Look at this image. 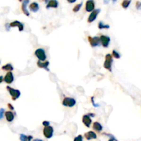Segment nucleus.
Segmentation results:
<instances>
[{
	"label": "nucleus",
	"mask_w": 141,
	"mask_h": 141,
	"mask_svg": "<svg viewBox=\"0 0 141 141\" xmlns=\"http://www.w3.org/2000/svg\"><path fill=\"white\" fill-rule=\"evenodd\" d=\"M20 141H31L32 139V136H26L25 134H20Z\"/></svg>",
	"instance_id": "nucleus-19"
},
{
	"label": "nucleus",
	"mask_w": 141,
	"mask_h": 141,
	"mask_svg": "<svg viewBox=\"0 0 141 141\" xmlns=\"http://www.w3.org/2000/svg\"><path fill=\"white\" fill-rule=\"evenodd\" d=\"M94 96H92V98H91V101L92 103V105H93V106L95 107H99V105L98 104H96L95 103H94Z\"/></svg>",
	"instance_id": "nucleus-28"
},
{
	"label": "nucleus",
	"mask_w": 141,
	"mask_h": 141,
	"mask_svg": "<svg viewBox=\"0 0 141 141\" xmlns=\"http://www.w3.org/2000/svg\"><path fill=\"white\" fill-rule=\"evenodd\" d=\"M112 56H113L114 58L117 59H120V55L118 52L116 50H114L112 51Z\"/></svg>",
	"instance_id": "nucleus-25"
},
{
	"label": "nucleus",
	"mask_w": 141,
	"mask_h": 141,
	"mask_svg": "<svg viewBox=\"0 0 141 141\" xmlns=\"http://www.w3.org/2000/svg\"><path fill=\"white\" fill-rule=\"evenodd\" d=\"M43 135L46 138H51L53 136L54 133V129L52 126L49 125L47 127H45L43 129Z\"/></svg>",
	"instance_id": "nucleus-5"
},
{
	"label": "nucleus",
	"mask_w": 141,
	"mask_h": 141,
	"mask_svg": "<svg viewBox=\"0 0 141 141\" xmlns=\"http://www.w3.org/2000/svg\"><path fill=\"white\" fill-rule=\"evenodd\" d=\"M84 136L87 141H90V140H92V139H96V138H97L96 134L92 131H90V132L85 133L84 134Z\"/></svg>",
	"instance_id": "nucleus-14"
},
{
	"label": "nucleus",
	"mask_w": 141,
	"mask_h": 141,
	"mask_svg": "<svg viewBox=\"0 0 141 141\" xmlns=\"http://www.w3.org/2000/svg\"><path fill=\"white\" fill-rule=\"evenodd\" d=\"M100 12H101V9L94 10L91 13V14L90 15V16H89L88 19H87V22H88V23H92V22H93L94 20L96 19V17L99 14Z\"/></svg>",
	"instance_id": "nucleus-7"
},
{
	"label": "nucleus",
	"mask_w": 141,
	"mask_h": 141,
	"mask_svg": "<svg viewBox=\"0 0 141 141\" xmlns=\"http://www.w3.org/2000/svg\"><path fill=\"white\" fill-rule=\"evenodd\" d=\"M98 28H99L100 30H101V29H109V28H110V26H109V25L104 24L102 21H100V22L98 23Z\"/></svg>",
	"instance_id": "nucleus-22"
},
{
	"label": "nucleus",
	"mask_w": 141,
	"mask_h": 141,
	"mask_svg": "<svg viewBox=\"0 0 141 141\" xmlns=\"http://www.w3.org/2000/svg\"><path fill=\"white\" fill-rule=\"evenodd\" d=\"M74 141H83V136L82 135H78V136L74 138Z\"/></svg>",
	"instance_id": "nucleus-26"
},
{
	"label": "nucleus",
	"mask_w": 141,
	"mask_h": 141,
	"mask_svg": "<svg viewBox=\"0 0 141 141\" xmlns=\"http://www.w3.org/2000/svg\"><path fill=\"white\" fill-rule=\"evenodd\" d=\"M50 64V62L48 61H38L37 62V65L38 67L40 68H43L45 69L46 70H47V72H50V69L48 68V65Z\"/></svg>",
	"instance_id": "nucleus-12"
},
{
	"label": "nucleus",
	"mask_w": 141,
	"mask_h": 141,
	"mask_svg": "<svg viewBox=\"0 0 141 141\" xmlns=\"http://www.w3.org/2000/svg\"><path fill=\"white\" fill-rule=\"evenodd\" d=\"M88 40H89V42L92 47H94L100 46L101 41H100V38L98 37H88Z\"/></svg>",
	"instance_id": "nucleus-6"
},
{
	"label": "nucleus",
	"mask_w": 141,
	"mask_h": 141,
	"mask_svg": "<svg viewBox=\"0 0 141 141\" xmlns=\"http://www.w3.org/2000/svg\"><path fill=\"white\" fill-rule=\"evenodd\" d=\"M131 4V1L130 0H129V1H123V2H122V4H121V6H122V7L123 8H127L129 7V4Z\"/></svg>",
	"instance_id": "nucleus-23"
},
{
	"label": "nucleus",
	"mask_w": 141,
	"mask_h": 141,
	"mask_svg": "<svg viewBox=\"0 0 141 141\" xmlns=\"http://www.w3.org/2000/svg\"><path fill=\"white\" fill-rule=\"evenodd\" d=\"M33 141H43V140H41V139H38V138H37V139L33 140Z\"/></svg>",
	"instance_id": "nucleus-35"
},
{
	"label": "nucleus",
	"mask_w": 141,
	"mask_h": 141,
	"mask_svg": "<svg viewBox=\"0 0 141 141\" xmlns=\"http://www.w3.org/2000/svg\"><path fill=\"white\" fill-rule=\"evenodd\" d=\"M42 124H43V125L44 126V127H47V126L50 125V122H48V121H43Z\"/></svg>",
	"instance_id": "nucleus-30"
},
{
	"label": "nucleus",
	"mask_w": 141,
	"mask_h": 141,
	"mask_svg": "<svg viewBox=\"0 0 141 141\" xmlns=\"http://www.w3.org/2000/svg\"><path fill=\"white\" fill-rule=\"evenodd\" d=\"M8 108L10 109V110H14V107H13V106L10 104V103H8Z\"/></svg>",
	"instance_id": "nucleus-31"
},
{
	"label": "nucleus",
	"mask_w": 141,
	"mask_h": 141,
	"mask_svg": "<svg viewBox=\"0 0 141 141\" xmlns=\"http://www.w3.org/2000/svg\"><path fill=\"white\" fill-rule=\"evenodd\" d=\"M59 6V2L56 0H51L48 2V4L46 6V8L48 9L50 8H56Z\"/></svg>",
	"instance_id": "nucleus-17"
},
{
	"label": "nucleus",
	"mask_w": 141,
	"mask_h": 141,
	"mask_svg": "<svg viewBox=\"0 0 141 141\" xmlns=\"http://www.w3.org/2000/svg\"><path fill=\"white\" fill-rule=\"evenodd\" d=\"M1 69L4 70L8 71V72H11V71H13L14 70V68H13V66L10 63H8V64H6L5 65L2 66Z\"/></svg>",
	"instance_id": "nucleus-21"
},
{
	"label": "nucleus",
	"mask_w": 141,
	"mask_h": 141,
	"mask_svg": "<svg viewBox=\"0 0 141 141\" xmlns=\"http://www.w3.org/2000/svg\"><path fill=\"white\" fill-rule=\"evenodd\" d=\"M6 89L9 92V94H10V96H12V99L13 101H16L21 95V92L18 90H15V89H13L10 87L7 86L6 87Z\"/></svg>",
	"instance_id": "nucleus-1"
},
{
	"label": "nucleus",
	"mask_w": 141,
	"mask_h": 141,
	"mask_svg": "<svg viewBox=\"0 0 141 141\" xmlns=\"http://www.w3.org/2000/svg\"><path fill=\"white\" fill-rule=\"evenodd\" d=\"M87 116H88L94 117V116H95V114H93V113H90V114H87Z\"/></svg>",
	"instance_id": "nucleus-32"
},
{
	"label": "nucleus",
	"mask_w": 141,
	"mask_h": 141,
	"mask_svg": "<svg viewBox=\"0 0 141 141\" xmlns=\"http://www.w3.org/2000/svg\"><path fill=\"white\" fill-rule=\"evenodd\" d=\"M10 27H16V26H17L19 31H23L24 30V24H22L21 22L19 21H14L11 22L10 24Z\"/></svg>",
	"instance_id": "nucleus-11"
},
{
	"label": "nucleus",
	"mask_w": 141,
	"mask_h": 141,
	"mask_svg": "<svg viewBox=\"0 0 141 141\" xmlns=\"http://www.w3.org/2000/svg\"><path fill=\"white\" fill-rule=\"evenodd\" d=\"M30 10H31L32 12L33 13H36L39 10V4L37 3V2H32L30 4V6H29Z\"/></svg>",
	"instance_id": "nucleus-18"
},
{
	"label": "nucleus",
	"mask_w": 141,
	"mask_h": 141,
	"mask_svg": "<svg viewBox=\"0 0 141 141\" xmlns=\"http://www.w3.org/2000/svg\"><path fill=\"white\" fill-rule=\"evenodd\" d=\"M34 55L38 58V59L40 61H45L46 59V54L45 50L43 48L37 49L35 51Z\"/></svg>",
	"instance_id": "nucleus-3"
},
{
	"label": "nucleus",
	"mask_w": 141,
	"mask_h": 141,
	"mask_svg": "<svg viewBox=\"0 0 141 141\" xmlns=\"http://www.w3.org/2000/svg\"><path fill=\"white\" fill-rule=\"evenodd\" d=\"M13 81H14V76L12 72H8L4 77V81L8 84H10L13 82Z\"/></svg>",
	"instance_id": "nucleus-10"
},
{
	"label": "nucleus",
	"mask_w": 141,
	"mask_h": 141,
	"mask_svg": "<svg viewBox=\"0 0 141 141\" xmlns=\"http://www.w3.org/2000/svg\"><path fill=\"white\" fill-rule=\"evenodd\" d=\"M69 3H74V2H75L76 1V0H74V1H68Z\"/></svg>",
	"instance_id": "nucleus-36"
},
{
	"label": "nucleus",
	"mask_w": 141,
	"mask_h": 141,
	"mask_svg": "<svg viewBox=\"0 0 141 141\" xmlns=\"http://www.w3.org/2000/svg\"><path fill=\"white\" fill-rule=\"evenodd\" d=\"M93 129L96 132H101L103 129V126L98 122H95L93 124Z\"/></svg>",
	"instance_id": "nucleus-20"
},
{
	"label": "nucleus",
	"mask_w": 141,
	"mask_h": 141,
	"mask_svg": "<svg viewBox=\"0 0 141 141\" xmlns=\"http://www.w3.org/2000/svg\"><path fill=\"white\" fill-rule=\"evenodd\" d=\"M5 116H6V118L8 122H12L15 118L14 114L10 111H8L5 112Z\"/></svg>",
	"instance_id": "nucleus-16"
},
{
	"label": "nucleus",
	"mask_w": 141,
	"mask_h": 141,
	"mask_svg": "<svg viewBox=\"0 0 141 141\" xmlns=\"http://www.w3.org/2000/svg\"><path fill=\"white\" fill-rule=\"evenodd\" d=\"M82 121H83V124L86 126L87 127H90V125L92 123V120L90 118V116H88L87 115H84L83 116Z\"/></svg>",
	"instance_id": "nucleus-15"
},
{
	"label": "nucleus",
	"mask_w": 141,
	"mask_h": 141,
	"mask_svg": "<svg viewBox=\"0 0 141 141\" xmlns=\"http://www.w3.org/2000/svg\"><path fill=\"white\" fill-rule=\"evenodd\" d=\"M82 5H83V2H81L80 4L76 5V6L73 8V12H74V13H77L78 11H79V10H80V8H81Z\"/></svg>",
	"instance_id": "nucleus-24"
},
{
	"label": "nucleus",
	"mask_w": 141,
	"mask_h": 141,
	"mask_svg": "<svg viewBox=\"0 0 141 141\" xmlns=\"http://www.w3.org/2000/svg\"><path fill=\"white\" fill-rule=\"evenodd\" d=\"M108 141H118L116 139V138H110V140H109Z\"/></svg>",
	"instance_id": "nucleus-33"
},
{
	"label": "nucleus",
	"mask_w": 141,
	"mask_h": 141,
	"mask_svg": "<svg viewBox=\"0 0 141 141\" xmlns=\"http://www.w3.org/2000/svg\"><path fill=\"white\" fill-rule=\"evenodd\" d=\"M29 3V1L28 0H26L22 2V5H21V10L23 11L24 14H25L26 16L29 17L30 16V13L28 12V9H27V5Z\"/></svg>",
	"instance_id": "nucleus-13"
},
{
	"label": "nucleus",
	"mask_w": 141,
	"mask_h": 141,
	"mask_svg": "<svg viewBox=\"0 0 141 141\" xmlns=\"http://www.w3.org/2000/svg\"><path fill=\"white\" fill-rule=\"evenodd\" d=\"M0 63H1V61H0Z\"/></svg>",
	"instance_id": "nucleus-37"
},
{
	"label": "nucleus",
	"mask_w": 141,
	"mask_h": 141,
	"mask_svg": "<svg viewBox=\"0 0 141 141\" xmlns=\"http://www.w3.org/2000/svg\"><path fill=\"white\" fill-rule=\"evenodd\" d=\"M113 63V59L112 56L110 54H107L105 56V61L104 63V68L107 70L111 72V65Z\"/></svg>",
	"instance_id": "nucleus-2"
},
{
	"label": "nucleus",
	"mask_w": 141,
	"mask_h": 141,
	"mask_svg": "<svg viewBox=\"0 0 141 141\" xmlns=\"http://www.w3.org/2000/svg\"><path fill=\"white\" fill-rule=\"evenodd\" d=\"M141 1H137V2H136V8H137L138 10H139V9L141 8Z\"/></svg>",
	"instance_id": "nucleus-29"
},
{
	"label": "nucleus",
	"mask_w": 141,
	"mask_h": 141,
	"mask_svg": "<svg viewBox=\"0 0 141 141\" xmlns=\"http://www.w3.org/2000/svg\"><path fill=\"white\" fill-rule=\"evenodd\" d=\"M76 100L73 98H70V97H65L63 98L62 104L65 107H72L76 105Z\"/></svg>",
	"instance_id": "nucleus-4"
},
{
	"label": "nucleus",
	"mask_w": 141,
	"mask_h": 141,
	"mask_svg": "<svg viewBox=\"0 0 141 141\" xmlns=\"http://www.w3.org/2000/svg\"><path fill=\"white\" fill-rule=\"evenodd\" d=\"M95 8V3L92 0H89L87 1L86 4H85V10L87 12H92Z\"/></svg>",
	"instance_id": "nucleus-9"
},
{
	"label": "nucleus",
	"mask_w": 141,
	"mask_h": 141,
	"mask_svg": "<svg viewBox=\"0 0 141 141\" xmlns=\"http://www.w3.org/2000/svg\"><path fill=\"white\" fill-rule=\"evenodd\" d=\"M100 41L101 42V44L104 47H107L109 46L110 42V38L105 35H101L100 37Z\"/></svg>",
	"instance_id": "nucleus-8"
},
{
	"label": "nucleus",
	"mask_w": 141,
	"mask_h": 141,
	"mask_svg": "<svg viewBox=\"0 0 141 141\" xmlns=\"http://www.w3.org/2000/svg\"><path fill=\"white\" fill-rule=\"evenodd\" d=\"M5 113V110L4 108L0 109V120H1L4 118V114Z\"/></svg>",
	"instance_id": "nucleus-27"
},
{
	"label": "nucleus",
	"mask_w": 141,
	"mask_h": 141,
	"mask_svg": "<svg viewBox=\"0 0 141 141\" xmlns=\"http://www.w3.org/2000/svg\"><path fill=\"white\" fill-rule=\"evenodd\" d=\"M3 81V77L2 76H0V83Z\"/></svg>",
	"instance_id": "nucleus-34"
}]
</instances>
